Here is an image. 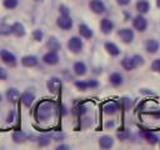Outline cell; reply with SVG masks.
I'll return each instance as SVG.
<instances>
[{"instance_id":"cell-18","label":"cell","mask_w":160,"mask_h":150,"mask_svg":"<svg viewBox=\"0 0 160 150\" xmlns=\"http://www.w3.org/2000/svg\"><path fill=\"white\" fill-rule=\"evenodd\" d=\"M79 34L81 38L84 39H91L94 36V31L90 26H88L86 24H79Z\"/></svg>"},{"instance_id":"cell-22","label":"cell","mask_w":160,"mask_h":150,"mask_svg":"<svg viewBox=\"0 0 160 150\" xmlns=\"http://www.w3.org/2000/svg\"><path fill=\"white\" fill-rule=\"evenodd\" d=\"M72 70H74V74H75L76 76H82V75L86 74L88 68H86L85 62H82V61H76V62L74 64V66H72Z\"/></svg>"},{"instance_id":"cell-9","label":"cell","mask_w":160,"mask_h":150,"mask_svg":"<svg viewBox=\"0 0 160 150\" xmlns=\"http://www.w3.org/2000/svg\"><path fill=\"white\" fill-rule=\"evenodd\" d=\"M89 8L96 15H101V14H104L106 11V6L101 0H90Z\"/></svg>"},{"instance_id":"cell-28","label":"cell","mask_w":160,"mask_h":150,"mask_svg":"<svg viewBox=\"0 0 160 150\" xmlns=\"http://www.w3.org/2000/svg\"><path fill=\"white\" fill-rule=\"evenodd\" d=\"M11 35V25L8 22H0V36Z\"/></svg>"},{"instance_id":"cell-45","label":"cell","mask_w":160,"mask_h":150,"mask_svg":"<svg viewBox=\"0 0 160 150\" xmlns=\"http://www.w3.org/2000/svg\"><path fill=\"white\" fill-rule=\"evenodd\" d=\"M35 1H41V0H35Z\"/></svg>"},{"instance_id":"cell-33","label":"cell","mask_w":160,"mask_h":150,"mask_svg":"<svg viewBox=\"0 0 160 150\" xmlns=\"http://www.w3.org/2000/svg\"><path fill=\"white\" fill-rule=\"evenodd\" d=\"M132 58V60H134V64H135V66L136 68H139V66H141V65H144V58L141 56V55H139V54H135V55H132L131 56Z\"/></svg>"},{"instance_id":"cell-24","label":"cell","mask_w":160,"mask_h":150,"mask_svg":"<svg viewBox=\"0 0 160 150\" xmlns=\"http://www.w3.org/2000/svg\"><path fill=\"white\" fill-rule=\"evenodd\" d=\"M46 48H48L50 51H56V52H58V51L60 50L61 45H60L59 40H58L55 36H50L49 40H48V42H46Z\"/></svg>"},{"instance_id":"cell-10","label":"cell","mask_w":160,"mask_h":150,"mask_svg":"<svg viewBox=\"0 0 160 150\" xmlns=\"http://www.w3.org/2000/svg\"><path fill=\"white\" fill-rule=\"evenodd\" d=\"M46 88L50 92H58L61 89V79L58 76H51L46 82Z\"/></svg>"},{"instance_id":"cell-6","label":"cell","mask_w":160,"mask_h":150,"mask_svg":"<svg viewBox=\"0 0 160 150\" xmlns=\"http://www.w3.org/2000/svg\"><path fill=\"white\" fill-rule=\"evenodd\" d=\"M72 19L70 15H60L56 19V25L62 30H70L72 28Z\"/></svg>"},{"instance_id":"cell-30","label":"cell","mask_w":160,"mask_h":150,"mask_svg":"<svg viewBox=\"0 0 160 150\" xmlns=\"http://www.w3.org/2000/svg\"><path fill=\"white\" fill-rule=\"evenodd\" d=\"M116 138H118L119 140H121V141L128 140V139L130 138V131H129V130H125V129L119 130V131L116 132Z\"/></svg>"},{"instance_id":"cell-1","label":"cell","mask_w":160,"mask_h":150,"mask_svg":"<svg viewBox=\"0 0 160 150\" xmlns=\"http://www.w3.org/2000/svg\"><path fill=\"white\" fill-rule=\"evenodd\" d=\"M55 110V104L54 101L51 100H44L38 104L36 109H35V119L38 121H48L51 116H52V112Z\"/></svg>"},{"instance_id":"cell-4","label":"cell","mask_w":160,"mask_h":150,"mask_svg":"<svg viewBox=\"0 0 160 150\" xmlns=\"http://www.w3.org/2000/svg\"><path fill=\"white\" fill-rule=\"evenodd\" d=\"M132 28L139 31V32H144L148 28V20L145 19V16L142 14H138L132 18Z\"/></svg>"},{"instance_id":"cell-5","label":"cell","mask_w":160,"mask_h":150,"mask_svg":"<svg viewBox=\"0 0 160 150\" xmlns=\"http://www.w3.org/2000/svg\"><path fill=\"white\" fill-rule=\"evenodd\" d=\"M118 36L120 38V40L124 44H131L134 41L135 34H134V30L130 28H121L118 31Z\"/></svg>"},{"instance_id":"cell-2","label":"cell","mask_w":160,"mask_h":150,"mask_svg":"<svg viewBox=\"0 0 160 150\" xmlns=\"http://www.w3.org/2000/svg\"><path fill=\"white\" fill-rule=\"evenodd\" d=\"M0 60L9 68H15L18 65V58L11 51H9L8 49L0 50Z\"/></svg>"},{"instance_id":"cell-7","label":"cell","mask_w":160,"mask_h":150,"mask_svg":"<svg viewBox=\"0 0 160 150\" xmlns=\"http://www.w3.org/2000/svg\"><path fill=\"white\" fill-rule=\"evenodd\" d=\"M59 60H60V58H59V54L56 51H50L49 50L42 56V62L46 64V65H50V66H54V65L59 64Z\"/></svg>"},{"instance_id":"cell-39","label":"cell","mask_w":160,"mask_h":150,"mask_svg":"<svg viewBox=\"0 0 160 150\" xmlns=\"http://www.w3.org/2000/svg\"><path fill=\"white\" fill-rule=\"evenodd\" d=\"M59 14L60 15H70V9L66 5H59Z\"/></svg>"},{"instance_id":"cell-13","label":"cell","mask_w":160,"mask_h":150,"mask_svg":"<svg viewBox=\"0 0 160 150\" xmlns=\"http://www.w3.org/2000/svg\"><path fill=\"white\" fill-rule=\"evenodd\" d=\"M34 100H35V94L31 91H24L22 94H20V101L26 108H30L32 105Z\"/></svg>"},{"instance_id":"cell-42","label":"cell","mask_w":160,"mask_h":150,"mask_svg":"<svg viewBox=\"0 0 160 150\" xmlns=\"http://www.w3.org/2000/svg\"><path fill=\"white\" fill-rule=\"evenodd\" d=\"M56 149H58V150H66V149H69V146H68V145H59Z\"/></svg>"},{"instance_id":"cell-27","label":"cell","mask_w":160,"mask_h":150,"mask_svg":"<svg viewBox=\"0 0 160 150\" xmlns=\"http://www.w3.org/2000/svg\"><path fill=\"white\" fill-rule=\"evenodd\" d=\"M51 139H52V136H51V135L44 134V135H40V136L38 138V140H36V141H38V145H39V146L45 148V146H48V145L50 144Z\"/></svg>"},{"instance_id":"cell-21","label":"cell","mask_w":160,"mask_h":150,"mask_svg":"<svg viewBox=\"0 0 160 150\" xmlns=\"http://www.w3.org/2000/svg\"><path fill=\"white\" fill-rule=\"evenodd\" d=\"M11 139H12V141L15 144H22V142H25L28 140V135L22 130H15L12 132V135H11Z\"/></svg>"},{"instance_id":"cell-17","label":"cell","mask_w":160,"mask_h":150,"mask_svg":"<svg viewBox=\"0 0 160 150\" xmlns=\"http://www.w3.org/2000/svg\"><path fill=\"white\" fill-rule=\"evenodd\" d=\"M104 49L106 50V52L110 55V56H119L120 55V49H119V46L115 44V42H112V41H106L105 44H104Z\"/></svg>"},{"instance_id":"cell-12","label":"cell","mask_w":160,"mask_h":150,"mask_svg":"<svg viewBox=\"0 0 160 150\" xmlns=\"http://www.w3.org/2000/svg\"><path fill=\"white\" fill-rule=\"evenodd\" d=\"M20 62L24 68H35L39 64V59L35 55H25L21 58Z\"/></svg>"},{"instance_id":"cell-44","label":"cell","mask_w":160,"mask_h":150,"mask_svg":"<svg viewBox=\"0 0 160 150\" xmlns=\"http://www.w3.org/2000/svg\"><path fill=\"white\" fill-rule=\"evenodd\" d=\"M156 6L160 8V0H156Z\"/></svg>"},{"instance_id":"cell-25","label":"cell","mask_w":160,"mask_h":150,"mask_svg":"<svg viewBox=\"0 0 160 150\" xmlns=\"http://www.w3.org/2000/svg\"><path fill=\"white\" fill-rule=\"evenodd\" d=\"M121 66H122L126 71H131V70L136 69V66H135L134 60H132L131 56H125V58H122V60H121Z\"/></svg>"},{"instance_id":"cell-41","label":"cell","mask_w":160,"mask_h":150,"mask_svg":"<svg viewBox=\"0 0 160 150\" xmlns=\"http://www.w3.org/2000/svg\"><path fill=\"white\" fill-rule=\"evenodd\" d=\"M130 1L131 0H116V4L120 5V6H126V5L130 4Z\"/></svg>"},{"instance_id":"cell-11","label":"cell","mask_w":160,"mask_h":150,"mask_svg":"<svg viewBox=\"0 0 160 150\" xmlns=\"http://www.w3.org/2000/svg\"><path fill=\"white\" fill-rule=\"evenodd\" d=\"M114 22L112 20H110L109 18H102L100 20V31L104 34V35H109L111 34V31L114 30Z\"/></svg>"},{"instance_id":"cell-46","label":"cell","mask_w":160,"mask_h":150,"mask_svg":"<svg viewBox=\"0 0 160 150\" xmlns=\"http://www.w3.org/2000/svg\"><path fill=\"white\" fill-rule=\"evenodd\" d=\"M159 145H160V141H159Z\"/></svg>"},{"instance_id":"cell-19","label":"cell","mask_w":160,"mask_h":150,"mask_svg":"<svg viewBox=\"0 0 160 150\" xmlns=\"http://www.w3.org/2000/svg\"><path fill=\"white\" fill-rule=\"evenodd\" d=\"M159 48H160V44H159V41L155 40V39H148L146 42H145V50H146L149 54H155V52H158Z\"/></svg>"},{"instance_id":"cell-36","label":"cell","mask_w":160,"mask_h":150,"mask_svg":"<svg viewBox=\"0 0 160 150\" xmlns=\"http://www.w3.org/2000/svg\"><path fill=\"white\" fill-rule=\"evenodd\" d=\"M151 70L160 74V59H155V60L151 62Z\"/></svg>"},{"instance_id":"cell-38","label":"cell","mask_w":160,"mask_h":150,"mask_svg":"<svg viewBox=\"0 0 160 150\" xmlns=\"http://www.w3.org/2000/svg\"><path fill=\"white\" fill-rule=\"evenodd\" d=\"M15 116H16V112H15V110H10V111L8 112V116H6V122H8V124H11V122H14V120H15Z\"/></svg>"},{"instance_id":"cell-31","label":"cell","mask_w":160,"mask_h":150,"mask_svg":"<svg viewBox=\"0 0 160 150\" xmlns=\"http://www.w3.org/2000/svg\"><path fill=\"white\" fill-rule=\"evenodd\" d=\"M75 88L80 91H86L88 90V84H86V80H76L74 82Z\"/></svg>"},{"instance_id":"cell-15","label":"cell","mask_w":160,"mask_h":150,"mask_svg":"<svg viewBox=\"0 0 160 150\" xmlns=\"http://www.w3.org/2000/svg\"><path fill=\"white\" fill-rule=\"evenodd\" d=\"M109 82H110L112 86H115V88L121 86V85L124 84V76H122V74H120L119 71L111 72L110 76H109Z\"/></svg>"},{"instance_id":"cell-26","label":"cell","mask_w":160,"mask_h":150,"mask_svg":"<svg viewBox=\"0 0 160 150\" xmlns=\"http://www.w3.org/2000/svg\"><path fill=\"white\" fill-rule=\"evenodd\" d=\"M141 135L144 136V139L149 142V144H151V145H155V144H158L159 142V138H158V135H155L154 132H151V131H141Z\"/></svg>"},{"instance_id":"cell-37","label":"cell","mask_w":160,"mask_h":150,"mask_svg":"<svg viewBox=\"0 0 160 150\" xmlns=\"http://www.w3.org/2000/svg\"><path fill=\"white\" fill-rule=\"evenodd\" d=\"M8 78H9V72H8V70H6L5 68L0 66V81H6Z\"/></svg>"},{"instance_id":"cell-34","label":"cell","mask_w":160,"mask_h":150,"mask_svg":"<svg viewBox=\"0 0 160 150\" xmlns=\"http://www.w3.org/2000/svg\"><path fill=\"white\" fill-rule=\"evenodd\" d=\"M86 84H88V89H96L99 86V81L95 79H88Z\"/></svg>"},{"instance_id":"cell-20","label":"cell","mask_w":160,"mask_h":150,"mask_svg":"<svg viewBox=\"0 0 160 150\" xmlns=\"http://www.w3.org/2000/svg\"><path fill=\"white\" fill-rule=\"evenodd\" d=\"M99 146L101 149H110L114 146V139L110 135H102L99 138Z\"/></svg>"},{"instance_id":"cell-43","label":"cell","mask_w":160,"mask_h":150,"mask_svg":"<svg viewBox=\"0 0 160 150\" xmlns=\"http://www.w3.org/2000/svg\"><path fill=\"white\" fill-rule=\"evenodd\" d=\"M111 126H114V122H112V121L106 122V128H111Z\"/></svg>"},{"instance_id":"cell-8","label":"cell","mask_w":160,"mask_h":150,"mask_svg":"<svg viewBox=\"0 0 160 150\" xmlns=\"http://www.w3.org/2000/svg\"><path fill=\"white\" fill-rule=\"evenodd\" d=\"M120 110V102L115 101V100H111V101H108L102 105V111L106 114V115H114L116 114L118 111Z\"/></svg>"},{"instance_id":"cell-16","label":"cell","mask_w":160,"mask_h":150,"mask_svg":"<svg viewBox=\"0 0 160 150\" xmlns=\"http://www.w3.org/2000/svg\"><path fill=\"white\" fill-rule=\"evenodd\" d=\"M5 98L9 102H16L18 100H20V91L16 88H9L5 92Z\"/></svg>"},{"instance_id":"cell-35","label":"cell","mask_w":160,"mask_h":150,"mask_svg":"<svg viewBox=\"0 0 160 150\" xmlns=\"http://www.w3.org/2000/svg\"><path fill=\"white\" fill-rule=\"evenodd\" d=\"M122 105V108L124 109H130V106H131V100L129 99V98H122L121 100H120V106Z\"/></svg>"},{"instance_id":"cell-14","label":"cell","mask_w":160,"mask_h":150,"mask_svg":"<svg viewBox=\"0 0 160 150\" xmlns=\"http://www.w3.org/2000/svg\"><path fill=\"white\" fill-rule=\"evenodd\" d=\"M11 34L15 38H22V36H25V34H26L25 26L21 22H19V21L11 24Z\"/></svg>"},{"instance_id":"cell-32","label":"cell","mask_w":160,"mask_h":150,"mask_svg":"<svg viewBox=\"0 0 160 150\" xmlns=\"http://www.w3.org/2000/svg\"><path fill=\"white\" fill-rule=\"evenodd\" d=\"M32 38H34V40L35 41H41L42 40V38H44V32H42V30L41 29H35L34 31H32Z\"/></svg>"},{"instance_id":"cell-3","label":"cell","mask_w":160,"mask_h":150,"mask_svg":"<svg viewBox=\"0 0 160 150\" xmlns=\"http://www.w3.org/2000/svg\"><path fill=\"white\" fill-rule=\"evenodd\" d=\"M84 48V42L80 36H71L68 40V49L72 54H80Z\"/></svg>"},{"instance_id":"cell-23","label":"cell","mask_w":160,"mask_h":150,"mask_svg":"<svg viewBox=\"0 0 160 150\" xmlns=\"http://www.w3.org/2000/svg\"><path fill=\"white\" fill-rule=\"evenodd\" d=\"M135 8H136V10H138L139 14H142L144 15V14L149 12V10H150V2L148 0H139L136 2Z\"/></svg>"},{"instance_id":"cell-40","label":"cell","mask_w":160,"mask_h":150,"mask_svg":"<svg viewBox=\"0 0 160 150\" xmlns=\"http://www.w3.org/2000/svg\"><path fill=\"white\" fill-rule=\"evenodd\" d=\"M78 110H79V114L80 115H84L85 112H86V110H88V108L84 105V104H80L79 106H78Z\"/></svg>"},{"instance_id":"cell-29","label":"cell","mask_w":160,"mask_h":150,"mask_svg":"<svg viewBox=\"0 0 160 150\" xmlns=\"http://www.w3.org/2000/svg\"><path fill=\"white\" fill-rule=\"evenodd\" d=\"M18 5H19V0H2V6L8 10H12L18 8Z\"/></svg>"}]
</instances>
